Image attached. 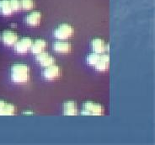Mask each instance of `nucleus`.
<instances>
[{
	"label": "nucleus",
	"instance_id": "6",
	"mask_svg": "<svg viewBox=\"0 0 155 145\" xmlns=\"http://www.w3.org/2000/svg\"><path fill=\"white\" fill-rule=\"evenodd\" d=\"M35 59L40 63V65L44 68L49 67L56 63V59L47 51H43L39 54H36Z\"/></svg>",
	"mask_w": 155,
	"mask_h": 145
},
{
	"label": "nucleus",
	"instance_id": "13",
	"mask_svg": "<svg viewBox=\"0 0 155 145\" xmlns=\"http://www.w3.org/2000/svg\"><path fill=\"white\" fill-rule=\"evenodd\" d=\"M92 49L94 52L99 54H102L105 52V41L101 38H94L92 41Z\"/></svg>",
	"mask_w": 155,
	"mask_h": 145
},
{
	"label": "nucleus",
	"instance_id": "3",
	"mask_svg": "<svg viewBox=\"0 0 155 145\" xmlns=\"http://www.w3.org/2000/svg\"><path fill=\"white\" fill-rule=\"evenodd\" d=\"M74 34V29L72 25H70L68 24H62L60 25L54 31V35L56 38L59 40L69 39L70 37H72Z\"/></svg>",
	"mask_w": 155,
	"mask_h": 145
},
{
	"label": "nucleus",
	"instance_id": "9",
	"mask_svg": "<svg viewBox=\"0 0 155 145\" xmlns=\"http://www.w3.org/2000/svg\"><path fill=\"white\" fill-rule=\"evenodd\" d=\"M110 67V56L109 54L102 53L101 54V58L100 61L97 63V64L94 66L95 69L99 72H105L109 69Z\"/></svg>",
	"mask_w": 155,
	"mask_h": 145
},
{
	"label": "nucleus",
	"instance_id": "15",
	"mask_svg": "<svg viewBox=\"0 0 155 145\" xmlns=\"http://www.w3.org/2000/svg\"><path fill=\"white\" fill-rule=\"evenodd\" d=\"M100 58H101V54L96 53V52H93V53L89 54L87 57V63L90 66L94 67L97 64V63L100 61Z\"/></svg>",
	"mask_w": 155,
	"mask_h": 145
},
{
	"label": "nucleus",
	"instance_id": "1",
	"mask_svg": "<svg viewBox=\"0 0 155 145\" xmlns=\"http://www.w3.org/2000/svg\"><path fill=\"white\" fill-rule=\"evenodd\" d=\"M10 77L15 84H26L31 78V68L25 63H16L12 66Z\"/></svg>",
	"mask_w": 155,
	"mask_h": 145
},
{
	"label": "nucleus",
	"instance_id": "21",
	"mask_svg": "<svg viewBox=\"0 0 155 145\" xmlns=\"http://www.w3.org/2000/svg\"><path fill=\"white\" fill-rule=\"evenodd\" d=\"M24 114H32V112H30V111H29V112H25Z\"/></svg>",
	"mask_w": 155,
	"mask_h": 145
},
{
	"label": "nucleus",
	"instance_id": "18",
	"mask_svg": "<svg viewBox=\"0 0 155 145\" xmlns=\"http://www.w3.org/2000/svg\"><path fill=\"white\" fill-rule=\"evenodd\" d=\"M9 4H10L13 12H18L20 9H22L20 0H9Z\"/></svg>",
	"mask_w": 155,
	"mask_h": 145
},
{
	"label": "nucleus",
	"instance_id": "10",
	"mask_svg": "<svg viewBox=\"0 0 155 145\" xmlns=\"http://www.w3.org/2000/svg\"><path fill=\"white\" fill-rule=\"evenodd\" d=\"M41 19H42L41 13L39 11H35L32 12L26 16L25 21H26L27 25H31V26H37L41 24Z\"/></svg>",
	"mask_w": 155,
	"mask_h": 145
},
{
	"label": "nucleus",
	"instance_id": "16",
	"mask_svg": "<svg viewBox=\"0 0 155 145\" xmlns=\"http://www.w3.org/2000/svg\"><path fill=\"white\" fill-rule=\"evenodd\" d=\"M15 106L10 103H6L3 111V116H14L15 114Z\"/></svg>",
	"mask_w": 155,
	"mask_h": 145
},
{
	"label": "nucleus",
	"instance_id": "17",
	"mask_svg": "<svg viewBox=\"0 0 155 145\" xmlns=\"http://www.w3.org/2000/svg\"><path fill=\"white\" fill-rule=\"evenodd\" d=\"M21 1V8L25 10H31L35 7L34 0H20Z\"/></svg>",
	"mask_w": 155,
	"mask_h": 145
},
{
	"label": "nucleus",
	"instance_id": "5",
	"mask_svg": "<svg viewBox=\"0 0 155 145\" xmlns=\"http://www.w3.org/2000/svg\"><path fill=\"white\" fill-rule=\"evenodd\" d=\"M61 75H62V69L58 65L56 64L46 68V69L43 71V76L47 80H55L60 78Z\"/></svg>",
	"mask_w": 155,
	"mask_h": 145
},
{
	"label": "nucleus",
	"instance_id": "8",
	"mask_svg": "<svg viewBox=\"0 0 155 145\" xmlns=\"http://www.w3.org/2000/svg\"><path fill=\"white\" fill-rule=\"evenodd\" d=\"M62 113L64 116H77L78 106L73 101H66L62 106Z\"/></svg>",
	"mask_w": 155,
	"mask_h": 145
},
{
	"label": "nucleus",
	"instance_id": "12",
	"mask_svg": "<svg viewBox=\"0 0 155 145\" xmlns=\"http://www.w3.org/2000/svg\"><path fill=\"white\" fill-rule=\"evenodd\" d=\"M53 49L58 53H69L73 49L72 45L66 41H57L53 45Z\"/></svg>",
	"mask_w": 155,
	"mask_h": 145
},
{
	"label": "nucleus",
	"instance_id": "20",
	"mask_svg": "<svg viewBox=\"0 0 155 145\" xmlns=\"http://www.w3.org/2000/svg\"><path fill=\"white\" fill-rule=\"evenodd\" d=\"M105 51H107V52L110 51V45L109 44H105Z\"/></svg>",
	"mask_w": 155,
	"mask_h": 145
},
{
	"label": "nucleus",
	"instance_id": "14",
	"mask_svg": "<svg viewBox=\"0 0 155 145\" xmlns=\"http://www.w3.org/2000/svg\"><path fill=\"white\" fill-rule=\"evenodd\" d=\"M0 13L4 16L11 15L14 13L9 4V0H0Z\"/></svg>",
	"mask_w": 155,
	"mask_h": 145
},
{
	"label": "nucleus",
	"instance_id": "2",
	"mask_svg": "<svg viewBox=\"0 0 155 145\" xmlns=\"http://www.w3.org/2000/svg\"><path fill=\"white\" fill-rule=\"evenodd\" d=\"M105 113L104 106L95 102L87 101L84 103L81 115L83 116H102Z\"/></svg>",
	"mask_w": 155,
	"mask_h": 145
},
{
	"label": "nucleus",
	"instance_id": "11",
	"mask_svg": "<svg viewBox=\"0 0 155 145\" xmlns=\"http://www.w3.org/2000/svg\"><path fill=\"white\" fill-rule=\"evenodd\" d=\"M47 47V43L45 40L38 39L35 40V41L32 43V46L31 47V51L33 54H39L41 52L46 51Z\"/></svg>",
	"mask_w": 155,
	"mask_h": 145
},
{
	"label": "nucleus",
	"instance_id": "7",
	"mask_svg": "<svg viewBox=\"0 0 155 145\" xmlns=\"http://www.w3.org/2000/svg\"><path fill=\"white\" fill-rule=\"evenodd\" d=\"M19 35L13 31H5L1 35V40L6 46L12 47L19 41Z\"/></svg>",
	"mask_w": 155,
	"mask_h": 145
},
{
	"label": "nucleus",
	"instance_id": "19",
	"mask_svg": "<svg viewBox=\"0 0 155 145\" xmlns=\"http://www.w3.org/2000/svg\"><path fill=\"white\" fill-rule=\"evenodd\" d=\"M6 102L4 101H0V116H3V111H4V108L5 106Z\"/></svg>",
	"mask_w": 155,
	"mask_h": 145
},
{
	"label": "nucleus",
	"instance_id": "4",
	"mask_svg": "<svg viewBox=\"0 0 155 145\" xmlns=\"http://www.w3.org/2000/svg\"><path fill=\"white\" fill-rule=\"evenodd\" d=\"M33 43V41L30 37H24L15 44V51L19 54L27 53L31 50V47Z\"/></svg>",
	"mask_w": 155,
	"mask_h": 145
}]
</instances>
